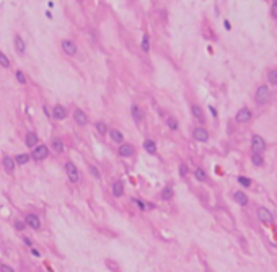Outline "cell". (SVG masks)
<instances>
[{
  "label": "cell",
  "instance_id": "cell-16",
  "mask_svg": "<svg viewBox=\"0 0 277 272\" xmlns=\"http://www.w3.org/2000/svg\"><path fill=\"white\" fill-rule=\"evenodd\" d=\"M191 111H192L194 117H196V119H199V122H204V121H206V117H204V114H202V109H200L197 104H192Z\"/></svg>",
  "mask_w": 277,
  "mask_h": 272
},
{
  "label": "cell",
  "instance_id": "cell-38",
  "mask_svg": "<svg viewBox=\"0 0 277 272\" xmlns=\"http://www.w3.org/2000/svg\"><path fill=\"white\" fill-rule=\"evenodd\" d=\"M15 228L16 230H23V228H25V222H15Z\"/></svg>",
  "mask_w": 277,
  "mask_h": 272
},
{
  "label": "cell",
  "instance_id": "cell-27",
  "mask_svg": "<svg viewBox=\"0 0 277 272\" xmlns=\"http://www.w3.org/2000/svg\"><path fill=\"white\" fill-rule=\"evenodd\" d=\"M194 176H196V179H199V181H206V171H204L202 168H196Z\"/></svg>",
  "mask_w": 277,
  "mask_h": 272
},
{
  "label": "cell",
  "instance_id": "cell-39",
  "mask_svg": "<svg viewBox=\"0 0 277 272\" xmlns=\"http://www.w3.org/2000/svg\"><path fill=\"white\" fill-rule=\"evenodd\" d=\"M272 16H274V18H277V2L272 3Z\"/></svg>",
  "mask_w": 277,
  "mask_h": 272
},
{
  "label": "cell",
  "instance_id": "cell-4",
  "mask_svg": "<svg viewBox=\"0 0 277 272\" xmlns=\"http://www.w3.org/2000/svg\"><path fill=\"white\" fill-rule=\"evenodd\" d=\"M47 153H49V150H47L46 145H38V147H34L31 156H33L34 160H44L47 156Z\"/></svg>",
  "mask_w": 277,
  "mask_h": 272
},
{
  "label": "cell",
  "instance_id": "cell-32",
  "mask_svg": "<svg viewBox=\"0 0 277 272\" xmlns=\"http://www.w3.org/2000/svg\"><path fill=\"white\" fill-rule=\"evenodd\" d=\"M238 183H240L241 186H246V187L251 186V179H248V178H243V176L238 178Z\"/></svg>",
  "mask_w": 277,
  "mask_h": 272
},
{
  "label": "cell",
  "instance_id": "cell-24",
  "mask_svg": "<svg viewBox=\"0 0 277 272\" xmlns=\"http://www.w3.org/2000/svg\"><path fill=\"white\" fill-rule=\"evenodd\" d=\"M28 160H29V156H28L26 153H20V155H16L15 161L18 163V165H25V163H28Z\"/></svg>",
  "mask_w": 277,
  "mask_h": 272
},
{
  "label": "cell",
  "instance_id": "cell-1",
  "mask_svg": "<svg viewBox=\"0 0 277 272\" xmlns=\"http://www.w3.org/2000/svg\"><path fill=\"white\" fill-rule=\"evenodd\" d=\"M269 98H271V93H269V88L266 85L259 86L256 90V103L258 104H266L269 101Z\"/></svg>",
  "mask_w": 277,
  "mask_h": 272
},
{
  "label": "cell",
  "instance_id": "cell-28",
  "mask_svg": "<svg viewBox=\"0 0 277 272\" xmlns=\"http://www.w3.org/2000/svg\"><path fill=\"white\" fill-rule=\"evenodd\" d=\"M166 122H168V127L171 129V130H176V129H178V121H176L175 117H168Z\"/></svg>",
  "mask_w": 277,
  "mask_h": 272
},
{
  "label": "cell",
  "instance_id": "cell-31",
  "mask_svg": "<svg viewBox=\"0 0 277 272\" xmlns=\"http://www.w3.org/2000/svg\"><path fill=\"white\" fill-rule=\"evenodd\" d=\"M142 49H144V51L150 49V44H148V36H147V34H144V38H142Z\"/></svg>",
  "mask_w": 277,
  "mask_h": 272
},
{
  "label": "cell",
  "instance_id": "cell-18",
  "mask_svg": "<svg viewBox=\"0 0 277 272\" xmlns=\"http://www.w3.org/2000/svg\"><path fill=\"white\" fill-rule=\"evenodd\" d=\"M113 194L116 197H121L124 194V186H122V183H121V181H116V183L113 184Z\"/></svg>",
  "mask_w": 277,
  "mask_h": 272
},
{
  "label": "cell",
  "instance_id": "cell-34",
  "mask_svg": "<svg viewBox=\"0 0 277 272\" xmlns=\"http://www.w3.org/2000/svg\"><path fill=\"white\" fill-rule=\"evenodd\" d=\"M134 202H136V204H138V205H140V207H142V209H153V207H155V205H153V204H144V202H140V200H137V199H136V200H134Z\"/></svg>",
  "mask_w": 277,
  "mask_h": 272
},
{
  "label": "cell",
  "instance_id": "cell-11",
  "mask_svg": "<svg viewBox=\"0 0 277 272\" xmlns=\"http://www.w3.org/2000/svg\"><path fill=\"white\" fill-rule=\"evenodd\" d=\"M52 116H54V119H64L67 116V111H65L64 106H55L52 109Z\"/></svg>",
  "mask_w": 277,
  "mask_h": 272
},
{
  "label": "cell",
  "instance_id": "cell-25",
  "mask_svg": "<svg viewBox=\"0 0 277 272\" xmlns=\"http://www.w3.org/2000/svg\"><path fill=\"white\" fill-rule=\"evenodd\" d=\"M251 160H253V163H254L256 166H261L262 161H264V160H262V156L259 155V153H254V152H253V155H251Z\"/></svg>",
  "mask_w": 277,
  "mask_h": 272
},
{
  "label": "cell",
  "instance_id": "cell-26",
  "mask_svg": "<svg viewBox=\"0 0 277 272\" xmlns=\"http://www.w3.org/2000/svg\"><path fill=\"white\" fill-rule=\"evenodd\" d=\"M96 130H98L101 135H106V132H108V127H106V124H105V122L98 121V122H96Z\"/></svg>",
  "mask_w": 277,
  "mask_h": 272
},
{
  "label": "cell",
  "instance_id": "cell-8",
  "mask_svg": "<svg viewBox=\"0 0 277 272\" xmlns=\"http://www.w3.org/2000/svg\"><path fill=\"white\" fill-rule=\"evenodd\" d=\"M249 119H251V111L246 109V108H243V109H240L236 113V121L238 122H248Z\"/></svg>",
  "mask_w": 277,
  "mask_h": 272
},
{
  "label": "cell",
  "instance_id": "cell-21",
  "mask_svg": "<svg viewBox=\"0 0 277 272\" xmlns=\"http://www.w3.org/2000/svg\"><path fill=\"white\" fill-rule=\"evenodd\" d=\"M51 147H52L54 150H55V152H62V150H64V144H62V140H60V139H54V140H52V144H51Z\"/></svg>",
  "mask_w": 277,
  "mask_h": 272
},
{
  "label": "cell",
  "instance_id": "cell-14",
  "mask_svg": "<svg viewBox=\"0 0 277 272\" xmlns=\"http://www.w3.org/2000/svg\"><path fill=\"white\" fill-rule=\"evenodd\" d=\"M3 168H5L8 173H12L13 170H15V160H13L12 156H5V158H3Z\"/></svg>",
  "mask_w": 277,
  "mask_h": 272
},
{
  "label": "cell",
  "instance_id": "cell-6",
  "mask_svg": "<svg viewBox=\"0 0 277 272\" xmlns=\"http://www.w3.org/2000/svg\"><path fill=\"white\" fill-rule=\"evenodd\" d=\"M25 223H26L28 226H31L33 230L41 228V220H39V217H38V215H34V214H28Z\"/></svg>",
  "mask_w": 277,
  "mask_h": 272
},
{
  "label": "cell",
  "instance_id": "cell-30",
  "mask_svg": "<svg viewBox=\"0 0 277 272\" xmlns=\"http://www.w3.org/2000/svg\"><path fill=\"white\" fill-rule=\"evenodd\" d=\"M0 65L2 67H8L10 65V60H8V57H7L3 52H0Z\"/></svg>",
  "mask_w": 277,
  "mask_h": 272
},
{
  "label": "cell",
  "instance_id": "cell-9",
  "mask_svg": "<svg viewBox=\"0 0 277 272\" xmlns=\"http://www.w3.org/2000/svg\"><path fill=\"white\" fill-rule=\"evenodd\" d=\"M62 49H64L65 54H69V55H74L75 52H77V46H75L72 41H62Z\"/></svg>",
  "mask_w": 277,
  "mask_h": 272
},
{
  "label": "cell",
  "instance_id": "cell-35",
  "mask_svg": "<svg viewBox=\"0 0 277 272\" xmlns=\"http://www.w3.org/2000/svg\"><path fill=\"white\" fill-rule=\"evenodd\" d=\"M90 171H91V174L95 178H99L101 176V174H99V171H98V168H96V166H93V165H90Z\"/></svg>",
  "mask_w": 277,
  "mask_h": 272
},
{
  "label": "cell",
  "instance_id": "cell-12",
  "mask_svg": "<svg viewBox=\"0 0 277 272\" xmlns=\"http://www.w3.org/2000/svg\"><path fill=\"white\" fill-rule=\"evenodd\" d=\"M134 153V147L132 145H129V144H122L119 147V155L121 156H130Z\"/></svg>",
  "mask_w": 277,
  "mask_h": 272
},
{
  "label": "cell",
  "instance_id": "cell-22",
  "mask_svg": "<svg viewBox=\"0 0 277 272\" xmlns=\"http://www.w3.org/2000/svg\"><path fill=\"white\" fill-rule=\"evenodd\" d=\"M15 49L18 51V52L25 51V43H23V39L20 36H15Z\"/></svg>",
  "mask_w": 277,
  "mask_h": 272
},
{
  "label": "cell",
  "instance_id": "cell-10",
  "mask_svg": "<svg viewBox=\"0 0 277 272\" xmlns=\"http://www.w3.org/2000/svg\"><path fill=\"white\" fill-rule=\"evenodd\" d=\"M74 117H75V122H78L80 125H85L86 122H88V117H86V114L83 113L82 109H77L74 113Z\"/></svg>",
  "mask_w": 277,
  "mask_h": 272
},
{
  "label": "cell",
  "instance_id": "cell-36",
  "mask_svg": "<svg viewBox=\"0 0 277 272\" xmlns=\"http://www.w3.org/2000/svg\"><path fill=\"white\" fill-rule=\"evenodd\" d=\"M0 272H15V271H13L10 266H7V264H2V266H0Z\"/></svg>",
  "mask_w": 277,
  "mask_h": 272
},
{
  "label": "cell",
  "instance_id": "cell-29",
  "mask_svg": "<svg viewBox=\"0 0 277 272\" xmlns=\"http://www.w3.org/2000/svg\"><path fill=\"white\" fill-rule=\"evenodd\" d=\"M267 78H269V82H271L272 85H277V70H271V72H269Z\"/></svg>",
  "mask_w": 277,
  "mask_h": 272
},
{
  "label": "cell",
  "instance_id": "cell-37",
  "mask_svg": "<svg viewBox=\"0 0 277 272\" xmlns=\"http://www.w3.org/2000/svg\"><path fill=\"white\" fill-rule=\"evenodd\" d=\"M179 173H181V176H186V174H188V166L179 165Z\"/></svg>",
  "mask_w": 277,
  "mask_h": 272
},
{
  "label": "cell",
  "instance_id": "cell-15",
  "mask_svg": "<svg viewBox=\"0 0 277 272\" xmlns=\"http://www.w3.org/2000/svg\"><path fill=\"white\" fill-rule=\"evenodd\" d=\"M36 144H38V135L34 134V132H28L26 134V145L28 147H36Z\"/></svg>",
  "mask_w": 277,
  "mask_h": 272
},
{
  "label": "cell",
  "instance_id": "cell-19",
  "mask_svg": "<svg viewBox=\"0 0 277 272\" xmlns=\"http://www.w3.org/2000/svg\"><path fill=\"white\" fill-rule=\"evenodd\" d=\"M144 148L147 150L148 153H155V152H157V145H155V142L150 140V139L144 140Z\"/></svg>",
  "mask_w": 277,
  "mask_h": 272
},
{
  "label": "cell",
  "instance_id": "cell-23",
  "mask_svg": "<svg viewBox=\"0 0 277 272\" xmlns=\"http://www.w3.org/2000/svg\"><path fill=\"white\" fill-rule=\"evenodd\" d=\"M171 196H173V189L169 186H166L163 191H161V199H163V200H169V199H171Z\"/></svg>",
  "mask_w": 277,
  "mask_h": 272
},
{
  "label": "cell",
  "instance_id": "cell-33",
  "mask_svg": "<svg viewBox=\"0 0 277 272\" xmlns=\"http://www.w3.org/2000/svg\"><path fill=\"white\" fill-rule=\"evenodd\" d=\"M16 80H18L20 83H26V78H25V75L21 74V70H16Z\"/></svg>",
  "mask_w": 277,
  "mask_h": 272
},
{
  "label": "cell",
  "instance_id": "cell-13",
  "mask_svg": "<svg viewBox=\"0 0 277 272\" xmlns=\"http://www.w3.org/2000/svg\"><path fill=\"white\" fill-rule=\"evenodd\" d=\"M233 197H235V200H236L240 205H246L248 204V196L243 192V191H236V192L233 194Z\"/></svg>",
  "mask_w": 277,
  "mask_h": 272
},
{
  "label": "cell",
  "instance_id": "cell-20",
  "mask_svg": "<svg viewBox=\"0 0 277 272\" xmlns=\"http://www.w3.org/2000/svg\"><path fill=\"white\" fill-rule=\"evenodd\" d=\"M109 134H111V139H113L114 142H117V144H121V142H122V139H124V137H122V134H121L119 130L113 129V130H111Z\"/></svg>",
  "mask_w": 277,
  "mask_h": 272
},
{
  "label": "cell",
  "instance_id": "cell-17",
  "mask_svg": "<svg viewBox=\"0 0 277 272\" xmlns=\"http://www.w3.org/2000/svg\"><path fill=\"white\" fill-rule=\"evenodd\" d=\"M130 113H132L134 121H136L137 124H140V122H142V113H140V109H138L137 104H132V108H130Z\"/></svg>",
  "mask_w": 277,
  "mask_h": 272
},
{
  "label": "cell",
  "instance_id": "cell-3",
  "mask_svg": "<svg viewBox=\"0 0 277 272\" xmlns=\"http://www.w3.org/2000/svg\"><path fill=\"white\" fill-rule=\"evenodd\" d=\"M251 147H253V152H254V153H261L262 150L266 148V142L262 140L261 135H253V139H251Z\"/></svg>",
  "mask_w": 277,
  "mask_h": 272
},
{
  "label": "cell",
  "instance_id": "cell-5",
  "mask_svg": "<svg viewBox=\"0 0 277 272\" xmlns=\"http://www.w3.org/2000/svg\"><path fill=\"white\" fill-rule=\"evenodd\" d=\"M258 218H259L262 223H271L272 220H274L272 214L267 210V209H264V207H259V209H258Z\"/></svg>",
  "mask_w": 277,
  "mask_h": 272
},
{
  "label": "cell",
  "instance_id": "cell-2",
  "mask_svg": "<svg viewBox=\"0 0 277 272\" xmlns=\"http://www.w3.org/2000/svg\"><path fill=\"white\" fill-rule=\"evenodd\" d=\"M65 171H67V176L72 183H77V181L80 179V173H78L77 166H75L72 161H69L67 165H65Z\"/></svg>",
  "mask_w": 277,
  "mask_h": 272
},
{
  "label": "cell",
  "instance_id": "cell-7",
  "mask_svg": "<svg viewBox=\"0 0 277 272\" xmlns=\"http://www.w3.org/2000/svg\"><path fill=\"white\" fill-rule=\"evenodd\" d=\"M192 137L196 139V140H199V142H207V139H209V132H207L206 129H202V127H196L192 130Z\"/></svg>",
  "mask_w": 277,
  "mask_h": 272
}]
</instances>
